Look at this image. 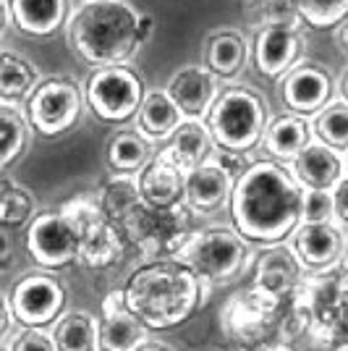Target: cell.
Returning <instances> with one entry per match:
<instances>
[{
	"label": "cell",
	"instance_id": "cell-15",
	"mask_svg": "<svg viewBox=\"0 0 348 351\" xmlns=\"http://www.w3.org/2000/svg\"><path fill=\"white\" fill-rule=\"evenodd\" d=\"M165 92L184 118L207 121L212 105L223 92V84L207 66H184L171 76Z\"/></svg>",
	"mask_w": 348,
	"mask_h": 351
},
{
	"label": "cell",
	"instance_id": "cell-3",
	"mask_svg": "<svg viewBox=\"0 0 348 351\" xmlns=\"http://www.w3.org/2000/svg\"><path fill=\"white\" fill-rule=\"evenodd\" d=\"M139 16L129 0H87L69 21L73 53L95 69L126 66L142 47Z\"/></svg>",
	"mask_w": 348,
	"mask_h": 351
},
{
	"label": "cell",
	"instance_id": "cell-31",
	"mask_svg": "<svg viewBox=\"0 0 348 351\" xmlns=\"http://www.w3.org/2000/svg\"><path fill=\"white\" fill-rule=\"evenodd\" d=\"M290 5L314 29H335L348 16V0H290Z\"/></svg>",
	"mask_w": 348,
	"mask_h": 351
},
{
	"label": "cell",
	"instance_id": "cell-17",
	"mask_svg": "<svg viewBox=\"0 0 348 351\" xmlns=\"http://www.w3.org/2000/svg\"><path fill=\"white\" fill-rule=\"evenodd\" d=\"M293 178L301 184V189L333 191L335 184L346 176V160L340 152L330 149L317 139L304 147V152L288 165Z\"/></svg>",
	"mask_w": 348,
	"mask_h": 351
},
{
	"label": "cell",
	"instance_id": "cell-13",
	"mask_svg": "<svg viewBox=\"0 0 348 351\" xmlns=\"http://www.w3.org/2000/svg\"><path fill=\"white\" fill-rule=\"evenodd\" d=\"M139 197L147 207L168 213L184 205V186H186V171L171 158L168 149H160L152 160L136 176Z\"/></svg>",
	"mask_w": 348,
	"mask_h": 351
},
{
	"label": "cell",
	"instance_id": "cell-24",
	"mask_svg": "<svg viewBox=\"0 0 348 351\" xmlns=\"http://www.w3.org/2000/svg\"><path fill=\"white\" fill-rule=\"evenodd\" d=\"M152 155H155L152 145L136 129H123L113 134L105 149V160L113 176H131V178L142 173V168L152 160Z\"/></svg>",
	"mask_w": 348,
	"mask_h": 351
},
{
	"label": "cell",
	"instance_id": "cell-27",
	"mask_svg": "<svg viewBox=\"0 0 348 351\" xmlns=\"http://www.w3.org/2000/svg\"><path fill=\"white\" fill-rule=\"evenodd\" d=\"M50 336H53L55 351H100V346H97V320L89 312H82V309L63 312L58 320L53 322Z\"/></svg>",
	"mask_w": 348,
	"mask_h": 351
},
{
	"label": "cell",
	"instance_id": "cell-20",
	"mask_svg": "<svg viewBox=\"0 0 348 351\" xmlns=\"http://www.w3.org/2000/svg\"><path fill=\"white\" fill-rule=\"evenodd\" d=\"M204 60H207V69L215 73L220 82L238 76L247 69L249 60L247 37L238 29H231V27L212 32L207 37V45H204Z\"/></svg>",
	"mask_w": 348,
	"mask_h": 351
},
{
	"label": "cell",
	"instance_id": "cell-40",
	"mask_svg": "<svg viewBox=\"0 0 348 351\" xmlns=\"http://www.w3.org/2000/svg\"><path fill=\"white\" fill-rule=\"evenodd\" d=\"M338 40H340V45H343V50H346V56H348V16L343 19V24H340V29H338Z\"/></svg>",
	"mask_w": 348,
	"mask_h": 351
},
{
	"label": "cell",
	"instance_id": "cell-26",
	"mask_svg": "<svg viewBox=\"0 0 348 351\" xmlns=\"http://www.w3.org/2000/svg\"><path fill=\"white\" fill-rule=\"evenodd\" d=\"M40 71L21 56H14L8 50H0V105L14 108L16 103L27 100L37 87Z\"/></svg>",
	"mask_w": 348,
	"mask_h": 351
},
{
	"label": "cell",
	"instance_id": "cell-42",
	"mask_svg": "<svg viewBox=\"0 0 348 351\" xmlns=\"http://www.w3.org/2000/svg\"><path fill=\"white\" fill-rule=\"evenodd\" d=\"M343 160H346V173H348V152H346V158H343Z\"/></svg>",
	"mask_w": 348,
	"mask_h": 351
},
{
	"label": "cell",
	"instance_id": "cell-29",
	"mask_svg": "<svg viewBox=\"0 0 348 351\" xmlns=\"http://www.w3.org/2000/svg\"><path fill=\"white\" fill-rule=\"evenodd\" d=\"M29 139V123L16 108L0 105V168L18 160Z\"/></svg>",
	"mask_w": 348,
	"mask_h": 351
},
{
	"label": "cell",
	"instance_id": "cell-8",
	"mask_svg": "<svg viewBox=\"0 0 348 351\" xmlns=\"http://www.w3.org/2000/svg\"><path fill=\"white\" fill-rule=\"evenodd\" d=\"M14 320L21 328H53V322L66 312L69 291L63 280L47 270L29 273L16 280L14 291L8 296Z\"/></svg>",
	"mask_w": 348,
	"mask_h": 351
},
{
	"label": "cell",
	"instance_id": "cell-9",
	"mask_svg": "<svg viewBox=\"0 0 348 351\" xmlns=\"http://www.w3.org/2000/svg\"><path fill=\"white\" fill-rule=\"evenodd\" d=\"M82 236L60 210L34 215L27 226V252L42 270H60L79 263Z\"/></svg>",
	"mask_w": 348,
	"mask_h": 351
},
{
	"label": "cell",
	"instance_id": "cell-18",
	"mask_svg": "<svg viewBox=\"0 0 348 351\" xmlns=\"http://www.w3.org/2000/svg\"><path fill=\"white\" fill-rule=\"evenodd\" d=\"M312 136L314 134H312L309 118L280 113V116L270 118L264 136H262V145H264V152L270 155V160L290 165L304 152V147L312 142Z\"/></svg>",
	"mask_w": 348,
	"mask_h": 351
},
{
	"label": "cell",
	"instance_id": "cell-21",
	"mask_svg": "<svg viewBox=\"0 0 348 351\" xmlns=\"http://www.w3.org/2000/svg\"><path fill=\"white\" fill-rule=\"evenodd\" d=\"M186 173L194 171L197 165L207 162L212 155H215V142H212V134L207 129L204 121H194V118H184L178 123V129L171 134L168 139V147H165Z\"/></svg>",
	"mask_w": 348,
	"mask_h": 351
},
{
	"label": "cell",
	"instance_id": "cell-33",
	"mask_svg": "<svg viewBox=\"0 0 348 351\" xmlns=\"http://www.w3.org/2000/svg\"><path fill=\"white\" fill-rule=\"evenodd\" d=\"M8 351H55V343L47 328H21L8 341Z\"/></svg>",
	"mask_w": 348,
	"mask_h": 351
},
{
	"label": "cell",
	"instance_id": "cell-23",
	"mask_svg": "<svg viewBox=\"0 0 348 351\" xmlns=\"http://www.w3.org/2000/svg\"><path fill=\"white\" fill-rule=\"evenodd\" d=\"M301 276V265L296 263L293 252L283 244L267 247L257 260V286L264 296L288 293Z\"/></svg>",
	"mask_w": 348,
	"mask_h": 351
},
{
	"label": "cell",
	"instance_id": "cell-39",
	"mask_svg": "<svg viewBox=\"0 0 348 351\" xmlns=\"http://www.w3.org/2000/svg\"><path fill=\"white\" fill-rule=\"evenodd\" d=\"M8 19H11V14H8V3L0 0V37H3V32H5V27H8Z\"/></svg>",
	"mask_w": 348,
	"mask_h": 351
},
{
	"label": "cell",
	"instance_id": "cell-1",
	"mask_svg": "<svg viewBox=\"0 0 348 351\" xmlns=\"http://www.w3.org/2000/svg\"><path fill=\"white\" fill-rule=\"evenodd\" d=\"M304 189L288 165L275 160H254L236 178L231 202L233 228L249 244L275 247L288 241L301 223Z\"/></svg>",
	"mask_w": 348,
	"mask_h": 351
},
{
	"label": "cell",
	"instance_id": "cell-11",
	"mask_svg": "<svg viewBox=\"0 0 348 351\" xmlns=\"http://www.w3.org/2000/svg\"><path fill=\"white\" fill-rule=\"evenodd\" d=\"M277 89H280V100L286 105V110L301 118L322 113L333 103L335 95L330 71L312 60H301L290 71L283 73L277 79Z\"/></svg>",
	"mask_w": 348,
	"mask_h": 351
},
{
	"label": "cell",
	"instance_id": "cell-14",
	"mask_svg": "<svg viewBox=\"0 0 348 351\" xmlns=\"http://www.w3.org/2000/svg\"><path fill=\"white\" fill-rule=\"evenodd\" d=\"M304 37L296 24H262L254 40V66L264 79L277 82L301 58Z\"/></svg>",
	"mask_w": 348,
	"mask_h": 351
},
{
	"label": "cell",
	"instance_id": "cell-22",
	"mask_svg": "<svg viewBox=\"0 0 348 351\" xmlns=\"http://www.w3.org/2000/svg\"><path fill=\"white\" fill-rule=\"evenodd\" d=\"M184 121L181 110L173 105L165 89H152L147 92L139 113H136V132L145 136L147 142H165L171 139V134L178 129V123Z\"/></svg>",
	"mask_w": 348,
	"mask_h": 351
},
{
	"label": "cell",
	"instance_id": "cell-5",
	"mask_svg": "<svg viewBox=\"0 0 348 351\" xmlns=\"http://www.w3.org/2000/svg\"><path fill=\"white\" fill-rule=\"evenodd\" d=\"M173 260L186 265L204 286H223L247 270L251 247L236 228H204L184 239L173 252Z\"/></svg>",
	"mask_w": 348,
	"mask_h": 351
},
{
	"label": "cell",
	"instance_id": "cell-28",
	"mask_svg": "<svg viewBox=\"0 0 348 351\" xmlns=\"http://www.w3.org/2000/svg\"><path fill=\"white\" fill-rule=\"evenodd\" d=\"M312 134L317 136V142L327 145L330 149L346 155L348 152V103L338 100L330 103L322 113L314 116Z\"/></svg>",
	"mask_w": 348,
	"mask_h": 351
},
{
	"label": "cell",
	"instance_id": "cell-36",
	"mask_svg": "<svg viewBox=\"0 0 348 351\" xmlns=\"http://www.w3.org/2000/svg\"><path fill=\"white\" fill-rule=\"evenodd\" d=\"M14 260V252H11V241L5 239V234L0 231V273H5V267Z\"/></svg>",
	"mask_w": 348,
	"mask_h": 351
},
{
	"label": "cell",
	"instance_id": "cell-7",
	"mask_svg": "<svg viewBox=\"0 0 348 351\" xmlns=\"http://www.w3.org/2000/svg\"><path fill=\"white\" fill-rule=\"evenodd\" d=\"M84 110V89L71 76H53L40 82L27 97V123L42 136L71 132Z\"/></svg>",
	"mask_w": 348,
	"mask_h": 351
},
{
	"label": "cell",
	"instance_id": "cell-32",
	"mask_svg": "<svg viewBox=\"0 0 348 351\" xmlns=\"http://www.w3.org/2000/svg\"><path fill=\"white\" fill-rule=\"evenodd\" d=\"M301 223H335L333 220V191L304 189Z\"/></svg>",
	"mask_w": 348,
	"mask_h": 351
},
{
	"label": "cell",
	"instance_id": "cell-41",
	"mask_svg": "<svg viewBox=\"0 0 348 351\" xmlns=\"http://www.w3.org/2000/svg\"><path fill=\"white\" fill-rule=\"evenodd\" d=\"M340 95H343V103H348V69L343 73V82H340Z\"/></svg>",
	"mask_w": 348,
	"mask_h": 351
},
{
	"label": "cell",
	"instance_id": "cell-35",
	"mask_svg": "<svg viewBox=\"0 0 348 351\" xmlns=\"http://www.w3.org/2000/svg\"><path fill=\"white\" fill-rule=\"evenodd\" d=\"M14 312H11V302H8V296H3L0 293V343H3V338L11 333V328H14Z\"/></svg>",
	"mask_w": 348,
	"mask_h": 351
},
{
	"label": "cell",
	"instance_id": "cell-12",
	"mask_svg": "<svg viewBox=\"0 0 348 351\" xmlns=\"http://www.w3.org/2000/svg\"><path fill=\"white\" fill-rule=\"evenodd\" d=\"M288 249L301 270H327L340 263L346 236L338 223H299L288 239Z\"/></svg>",
	"mask_w": 348,
	"mask_h": 351
},
{
	"label": "cell",
	"instance_id": "cell-34",
	"mask_svg": "<svg viewBox=\"0 0 348 351\" xmlns=\"http://www.w3.org/2000/svg\"><path fill=\"white\" fill-rule=\"evenodd\" d=\"M333 220L340 228H348V173L333 189Z\"/></svg>",
	"mask_w": 348,
	"mask_h": 351
},
{
	"label": "cell",
	"instance_id": "cell-2",
	"mask_svg": "<svg viewBox=\"0 0 348 351\" xmlns=\"http://www.w3.org/2000/svg\"><path fill=\"white\" fill-rule=\"evenodd\" d=\"M202 280L186 265L155 260L134 270L126 280L123 302L131 315L147 325V330H168L186 322L202 302Z\"/></svg>",
	"mask_w": 348,
	"mask_h": 351
},
{
	"label": "cell",
	"instance_id": "cell-38",
	"mask_svg": "<svg viewBox=\"0 0 348 351\" xmlns=\"http://www.w3.org/2000/svg\"><path fill=\"white\" fill-rule=\"evenodd\" d=\"M134 351H173V349H171V343H165V341H152V338H147L145 343H139Z\"/></svg>",
	"mask_w": 348,
	"mask_h": 351
},
{
	"label": "cell",
	"instance_id": "cell-10",
	"mask_svg": "<svg viewBox=\"0 0 348 351\" xmlns=\"http://www.w3.org/2000/svg\"><path fill=\"white\" fill-rule=\"evenodd\" d=\"M233 158L228 152L215 149V155L207 162L197 165L186 173V186H184V207L194 215H215L231 202L236 178L244 173L233 168Z\"/></svg>",
	"mask_w": 348,
	"mask_h": 351
},
{
	"label": "cell",
	"instance_id": "cell-37",
	"mask_svg": "<svg viewBox=\"0 0 348 351\" xmlns=\"http://www.w3.org/2000/svg\"><path fill=\"white\" fill-rule=\"evenodd\" d=\"M152 32H155V21H152V16L142 14L139 16V40H142V45L152 37Z\"/></svg>",
	"mask_w": 348,
	"mask_h": 351
},
{
	"label": "cell",
	"instance_id": "cell-4",
	"mask_svg": "<svg viewBox=\"0 0 348 351\" xmlns=\"http://www.w3.org/2000/svg\"><path fill=\"white\" fill-rule=\"evenodd\" d=\"M204 123L220 152L247 158L262 145L264 129L270 123V105L257 89L225 87Z\"/></svg>",
	"mask_w": 348,
	"mask_h": 351
},
{
	"label": "cell",
	"instance_id": "cell-30",
	"mask_svg": "<svg viewBox=\"0 0 348 351\" xmlns=\"http://www.w3.org/2000/svg\"><path fill=\"white\" fill-rule=\"evenodd\" d=\"M34 218V197L14 181H0V226L21 228Z\"/></svg>",
	"mask_w": 348,
	"mask_h": 351
},
{
	"label": "cell",
	"instance_id": "cell-19",
	"mask_svg": "<svg viewBox=\"0 0 348 351\" xmlns=\"http://www.w3.org/2000/svg\"><path fill=\"white\" fill-rule=\"evenodd\" d=\"M16 29L27 37H50L69 21V0H8Z\"/></svg>",
	"mask_w": 348,
	"mask_h": 351
},
{
	"label": "cell",
	"instance_id": "cell-43",
	"mask_svg": "<svg viewBox=\"0 0 348 351\" xmlns=\"http://www.w3.org/2000/svg\"><path fill=\"white\" fill-rule=\"evenodd\" d=\"M0 351H8V346H3V343H0Z\"/></svg>",
	"mask_w": 348,
	"mask_h": 351
},
{
	"label": "cell",
	"instance_id": "cell-25",
	"mask_svg": "<svg viewBox=\"0 0 348 351\" xmlns=\"http://www.w3.org/2000/svg\"><path fill=\"white\" fill-rule=\"evenodd\" d=\"M123 254V236L108 218L82 231L79 263L84 267H110Z\"/></svg>",
	"mask_w": 348,
	"mask_h": 351
},
{
	"label": "cell",
	"instance_id": "cell-16",
	"mask_svg": "<svg viewBox=\"0 0 348 351\" xmlns=\"http://www.w3.org/2000/svg\"><path fill=\"white\" fill-rule=\"evenodd\" d=\"M149 338L147 325L131 315L123 291H113L102 302V317L97 320V346L100 351H134Z\"/></svg>",
	"mask_w": 348,
	"mask_h": 351
},
{
	"label": "cell",
	"instance_id": "cell-6",
	"mask_svg": "<svg viewBox=\"0 0 348 351\" xmlns=\"http://www.w3.org/2000/svg\"><path fill=\"white\" fill-rule=\"evenodd\" d=\"M147 87L142 76L129 66H105L89 73L84 105L105 123H126L139 113Z\"/></svg>",
	"mask_w": 348,
	"mask_h": 351
}]
</instances>
